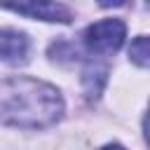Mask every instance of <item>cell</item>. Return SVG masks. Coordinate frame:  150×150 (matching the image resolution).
<instances>
[{"mask_svg":"<svg viewBox=\"0 0 150 150\" xmlns=\"http://www.w3.org/2000/svg\"><path fill=\"white\" fill-rule=\"evenodd\" d=\"M30 52V40L26 33L16 28H2L0 30V61L9 66H19L28 61Z\"/></svg>","mask_w":150,"mask_h":150,"instance_id":"obj_3","label":"cell"},{"mask_svg":"<svg viewBox=\"0 0 150 150\" xmlns=\"http://www.w3.org/2000/svg\"><path fill=\"white\" fill-rule=\"evenodd\" d=\"M2 9H12L16 14H26L33 19H42V21H70V9L61 2H23V5H0Z\"/></svg>","mask_w":150,"mask_h":150,"instance_id":"obj_4","label":"cell"},{"mask_svg":"<svg viewBox=\"0 0 150 150\" xmlns=\"http://www.w3.org/2000/svg\"><path fill=\"white\" fill-rule=\"evenodd\" d=\"M101 150H124V148L117 145V143H112V145H105V148H101Z\"/></svg>","mask_w":150,"mask_h":150,"instance_id":"obj_6","label":"cell"},{"mask_svg":"<svg viewBox=\"0 0 150 150\" xmlns=\"http://www.w3.org/2000/svg\"><path fill=\"white\" fill-rule=\"evenodd\" d=\"M127 28L120 19H103L84 30V47L91 54H112L122 47Z\"/></svg>","mask_w":150,"mask_h":150,"instance_id":"obj_2","label":"cell"},{"mask_svg":"<svg viewBox=\"0 0 150 150\" xmlns=\"http://www.w3.org/2000/svg\"><path fill=\"white\" fill-rule=\"evenodd\" d=\"M129 56H131V61H134L136 66H141V68H145V66L150 63V47H148V38H145V35H141V38H136V40L131 42Z\"/></svg>","mask_w":150,"mask_h":150,"instance_id":"obj_5","label":"cell"},{"mask_svg":"<svg viewBox=\"0 0 150 150\" xmlns=\"http://www.w3.org/2000/svg\"><path fill=\"white\" fill-rule=\"evenodd\" d=\"M63 115V98L56 87L33 77L0 82V122L19 129H45Z\"/></svg>","mask_w":150,"mask_h":150,"instance_id":"obj_1","label":"cell"}]
</instances>
